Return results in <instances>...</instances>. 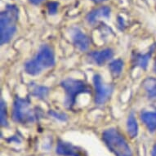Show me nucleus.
<instances>
[{"instance_id":"obj_1","label":"nucleus","mask_w":156,"mask_h":156,"mask_svg":"<svg viewBox=\"0 0 156 156\" xmlns=\"http://www.w3.org/2000/svg\"><path fill=\"white\" fill-rule=\"evenodd\" d=\"M54 64L55 58L53 51L50 47L44 45L39 49L35 57L25 64V70L30 75H37L44 69L52 66Z\"/></svg>"},{"instance_id":"obj_2","label":"nucleus","mask_w":156,"mask_h":156,"mask_svg":"<svg viewBox=\"0 0 156 156\" xmlns=\"http://www.w3.org/2000/svg\"><path fill=\"white\" fill-rule=\"evenodd\" d=\"M103 141L116 156H133L126 139L116 128H109L103 132Z\"/></svg>"},{"instance_id":"obj_3","label":"nucleus","mask_w":156,"mask_h":156,"mask_svg":"<svg viewBox=\"0 0 156 156\" xmlns=\"http://www.w3.org/2000/svg\"><path fill=\"white\" fill-rule=\"evenodd\" d=\"M18 20V8L15 5H8L1 12V44L10 41L16 31V21Z\"/></svg>"},{"instance_id":"obj_4","label":"nucleus","mask_w":156,"mask_h":156,"mask_svg":"<svg viewBox=\"0 0 156 156\" xmlns=\"http://www.w3.org/2000/svg\"><path fill=\"white\" fill-rule=\"evenodd\" d=\"M38 114L31 108V103L29 99L16 97L14 101L12 110V119L20 123H33Z\"/></svg>"},{"instance_id":"obj_5","label":"nucleus","mask_w":156,"mask_h":156,"mask_svg":"<svg viewBox=\"0 0 156 156\" xmlns=\"http://www.w3.org/2000/svg\"><path fill=\"white\" fill-rule=\"evenodd\" d=\"M62 87L66 92L65 104L66 107L72 108L76 97L80 93H91L89 87L83 81L74 79H66L62 82Z\"/></svg>"},{"instance_id":"obj_6","label":"nucleus","mask_w":156,"mask_h":156,"mask_svg":"<svg viewBox=\"0 0 156 156\" xmlns=\"http://www.w3.org/2000/svg\"><path fill=\"white\" fill-rule=\"evenodd\" d=\"M93 83L96 90L95 102L97 105H102L109 99L112 93L113 87L104 84L101 77L99 74H96L93 78Z\"/></svg>"},{"instance_id":"obj_7","label":"nucleus","mask_w":156,"mask_h":156,"mask_svg":"<svg viewBox=\"0 0 156 156\" xmlns=\"http://www.w3.org/2000/svg\"><path fill=\"white\" fill-rule=\"evenodd\" d=\"M56 153L63 156H84L76 146L66 141H60L56 146Z\"/></svg>"},{"instance_id":"obj_8","label":"nucleus","mask_w":156,"mask_h":156,"mask_svg":"<svg viewBox=\"0 0 156 156\" xmlns=\"http://www.w3.org/2000/svg\"><path fill=\"white\" fill-rule=\"evenodd\" d=\"M114 56V52L111 49L106 48L101 51H94L88 54L91 60L95 64L98 66H102L105 62L110 60Z\"/></svg>"},{"instance_id":"obj_9","label":"nucleus","mask_w":156,"mask_h":156,"mask_svg":"<svg viewBox=\"0 0 156 156\" xmlns=\"http://www.w3.org/2000/svg\"><path fill=\"white\" fill-rule=\"evenodd\" d=\"M73 42L77 48L80 49V51H86L90 44L89 38L86 34L83 33L80 30H75L73 32Z\"/></svg>"},{"instance_id":"obj_10","label":"nucleus","mask_w":156,"mask_h":156,"mask_svg":"<svg viewBox=\"0 0 156 156\" xmlns=\"http://www.w3.org/2000/svg\"><path fill=\"white\" fill-rule=\"evenodd\" d=\"M110 9L108 7H101V8H97L95 10L92 11L91 12L88 13L87 16V20L89 23L92 24L96 22L100 17H106L110 16Z\"/></svg>"},{"instance_id":"obj_11","label":"nucleus","mask_w":156,"mask_h":156,"mask_svg":"<svg viewBox=\"0 0 156 156\" xmlns=\"http://www.w3.org/2000/svg\"><path fill=\"white\" fill-rule=\"evenodd\" d=\"M141 119L145 123L149 131L154 132L156 131V112H145L141 113Z\"/></svg>"},{"instance_id":"obj_12","label":"nucleus","mask_w":156,"mask_h":156,"mask_svg":"<svg viewBox=\"0 0 156 156\" xmlns=\"http://www.w3.org/2000/svg\"><path fill=\"white\" fill-rule=\"evenodd\" d=\"M127 130H128V135L132 138H134L137 136L138 133V125L133 113H131L128 115V121H127Z\"/></svg>"},{"instance_id":"obj_13","label":"nucleus","mask_w":156,"mask_h":156,"mask_svg":"<svg viewBox=\"0 0 156 156\" xmlns=\"http://www.w3.org/2000/svg\"><path fill=\"white\" fill-rule=\"evenodd\" d=\"M143 87L150 99L156 98V80L154 78H148L143 83Z\"/></svg>"},{"instance_id":"obj_14","label":"nucleus","mask_w":156,"mask_h":156,"mask_svg":"<svg viewBox=\"0 0 156 156\" xmlns=\"http://www.w3.org/2000/svg\"><path fill=\"white\" fill-rule=\"evenodd\" d=\"M151 53H152V51H150V52L146 54H136L134 58L135 64L141 67L142 69H146Z\"/></svg>"},{"instance_id":"obj_15","label":"nucleus","mask_w":156,"mask_h":156,"mask_svg":"<svg viewBox=\"0 0 156 156\" xmlns=\"http://www.w3.org/2000/svg\"><path fill=\"white\" fill-rule=\"evenodd\" d=\"M123 61L120 59L115 60V61L111 62L110 64V66H109V68H110V72H111V74L115 77L119 76V75L121 74L122 69H123Z\"/></svg>"},{"instance_id":"obj_16","label":"nucleus","mask_w":156,"mask_h":156,"mask_svg":"<svg viewBox=\"0 0 156 156\" xmlns=\"http://www.w3.org/2000/svg\"><path fill=\"white\" fill-rule=\"evenodd\" d=\"M0 116H1V125L3 127H7L8 126V115H7V105L4 101L2 99L1 100V104H0Z\"/></svg>"},{"instance_id":"obj_17","label":"nucleus","mask_w":156,"mask_h":156,"mask_svg":"<svg viewBox=\"0 0 156 156\" xmlns=\"http://www.w3.org/2000/svg\"><path fill=\"white\" fill-rule=\"evenodd\" d=\"M48 92V89L42 86H35L33 89V95L38 97H44Z\"/></svg>"},{"instance_id":"obj_18","label":"nucleus","mask_w":156,"mask_h":156,"mask_svg":"<svg viewBox=\"0 0 156 156\" xmlns=\"http://www.w3.org/2000/svg\"><path fill=\"white\" fill-rule=\"evenodd\" d=\"M57 8H58V3H56V2H51V3H48V12L49 14H51V15L56 14V11H57Z\"/></svg>"},{"instance_id":"obj_19","label":"nucleus","mask_w":156,"mask_h":156,"mask_svg":"<svg viewBox=\"0 0 156 156\" xmlns=\"http://www.w3.org/2000/svg\"><path fill=\"white\" fill-rule=\"evenodd\" d=\"M49 115L54 117V118L58 119L59 120L62 121H66L67 119L66 115H65V114H60V113H56L55 112L54 110H50L49 111Z\"/></svg>"},{"instance_id":"obj_20","label":"nucleus","mask_w":156,"mask_h":156,"mask_svg":"<svg viewBox=\"0 0 156 156\" xmlns=\"http://www.w3.org/2000/svg\"><path fill=\"white\" fill-rule=\"evenodd\" d=\"M30 1L32 3H34V4H39L43 0H30Z\"/></svg>"},{"instance_id":"obj_21","label":"nucleus","mask_w":156,"mask_h":156,"mask_svg":"<svg viewBox=\"0 0 156 156\" xmlns=\"http://www.w3.org/2000/svg\"><path fill=\"white\" fill-rule=\"evenodd\" d=\"M151 156H156V145L154 146L153 150H152V153H151Z\"/></svg>"},{"instance_id":"obj_22","label":"nucleus","mask_w":156,"mask_h":156,"mask_svg":"<svg viewBox=\"0 0 156 156\" xmlns=\"http://www.w3.org/2000/svg\"><path fill=\"white\" fill-rule=\"evenodd\" d=\"M92 1H93L94 3H101V2H104L105 0H92Z\"/></svg>"},{"instance_id":"obj_23","label":"nucleus","mask_w":156,"mask_h":156,"mask_svg":"<svg viewBox=\"0 0 156 156\" xmlns=\"http://www.w3.org/2000/svg\"><path fill=\"white\" fill-rule=\"evenodd\" d=\"M154 73H156V61L154 62Z\"/></svg>"}]
</instances>
